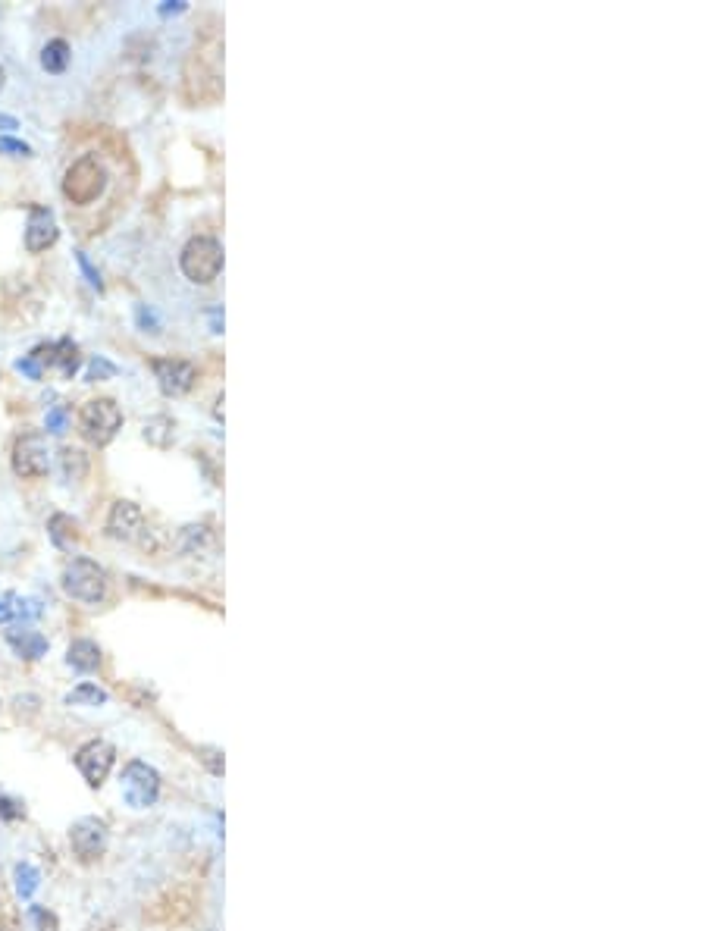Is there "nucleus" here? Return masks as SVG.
Returning <instances> with one entry per match:
<instances>
[{
  "label": "nucleus",
  "mask_w": 705,
  "mask_h": 931,
  "mask_svg": "<svg viewBox=\"0 0 705 931\" xmlns=\"http://www.w3.org/2000/svg\"><path fill=\"white\" fill-rule=\"evenodd\" d=\"M107 189V170L98 160V154H85L79 157L73 167L66 170L63 176V195L69 204H79V207H88L94 204Z\"/></svg>",
  "instance_id": "1"
},
{
  "label": "nucleus",
  "mask_w": 705,
  "mask_h": 931,
  "mask_svg": "<svg viewBox=\"0 0 705 931\" xmlns=\"http://www.w3.org/2000/svg\"><path fill=\"white\" fill-rule=\"evenodd\" d=\"M60 584H63V593L69 599L85 602V605H98V602L107 599L110 580H107V571L98 562H91V558H73V562L66 565Z\"/></svg>",
  "instance_id": "2"
},
{
  "label": "nucleus",
  "mask_w": 705,
  "mask_h": 931,
  "mask_svg": "<svg viewBox=\"0 0 705 931\" xmlns=\"http://www.w3.org/2000/svg\"><path fill=\"white\" fill-rule=\"evenodd\" d=\"M179 267H182L185 279H192L195 286H210L223 270V245L210 236L188 239V245L182 248Z\"/></svg>",
  "instance_id": "3"
},
{
  "label": "nucleus",
  "mask_w": 705,
  "mask_h": 931,
  "mask_svg": "<svg viewBox=\"0 0 705 931\" xmlns=\"http://www.w3.org/2000/svg\"><path fill=\"white\" fill-rule=\"evenodd\" d=\"M79 424L88 442H94V446H110L116 433L123 430V411L113 399H91L82 405Z\"/></svg>",
  "instance_id": "4"
},
{
  "label": "nucleus",
  "mask_w": 705,
  "mask_h": 931,
  "mask_svg": "<svg viewBox=\"0 0 705 931\" xmlns=\"http://www.w3.org/2000/svg\"><path fill=\"white\" fill-rule=\"evenodd\" d=\"M51 455H54L51 442H47L44 433H22L13 442V455H10L13 474L22 480H41L51 471Z\"/></svg>",
  "instance_id": "5"
},
{
  "label": "nucleus",
  "mask_w": 705,
  "mask_h": 931,
  "mask_svg": "<svg viewBox=\"0 0 705 931\" xmlns=\"http://www.w3.org/2000/svg\"><path fill=\"white\" fill-rule=\"evenodd\" d=\"M38 377L44 374H60L63 380H73L82 367V355H79V345L73 339H57V342H44V345H35L32 352L26 355Z\"/></svg>",
  "instance_id": "6"
},
{
  "label": "nucleus",
  "mask_w": 705,
  "mask_h": 931,
  "mask_svg": "<svg viewBox=\"0 0 705 931\" xmlns=\"http://www.w3.org/2000/svg\"><path fill=\"white\" fill-rule=\"evenodd\" d=\"M157 797H160V772L148 762L132 759L123 768V800L132 809H148L157 803Z\"/></svg>",
  "instance_id": "7"
},
{
  "label": "nucleus",
  "mask_w": 705,
  "mask_h": 931,
  "mask_svg": "<svg viewBox=\"0 0 705 931\" xmlns=\"http://www.w3.org/2000/svg\"><path fill=\"white\" fill-rule=\"evenodd\" d=\"M113 762H116V750L107 740H88L76 753V768L88 787H101L110 775Z\"/></svg>",
  "instance_id": "8"
},
{
  "label": "nucleus",
  "mask_w": 705,
  "mask_h": 931,
  "mask_svg": "<svg viewBox=\"0 0 705 931\" xmlns=\"http://www.w3.org/2000/svg\"><path fill=\"white\" fill-rule=\"evenodd\" d=\"M107 822L98 816H85L79 819L73 828H69V844H73V853L82 859V863H91L107 850Z\"/></svg>",
  "instance_id": "9"
},
{
  "label": "nucleus",
  "mask_w": 705,
  "mask_h": 931,
  "mask_svg": "<svg viewBox=\"0 0 705 931\" xmlns=\"http://www.w3.org/2000/svg\"><path fill=\"white\" fill-rule=\"evenodd\" d=\"M151 367H154V377H157L160 392L170 395V399H179V395H185L198 380L195 364L182 361V358H157Z\"/></svg>",
  "instance_id": "10"
},
{
  "label": "nucleus",
  "mask_w": 705,
  "mask_h": 931,
  "mask_svg": "<svg viewBox=\"0 0 705 931\" xmlns=\"http://www.w3.org/2000/svg\"><path fill=\"white\" fill-rule=\"evenodd\" d=\"M60 239V226L51 207H29V220H26V251L29 254H41L51 245H57Z\"/></svg>",
  "instance_id": "11"
},
{
  "label": "nucleus",
  "mask_w": 705,
  "mask_h": 931,
  "mask_svg": "<svg viewBox=\"0 0 705 931\" xmlns=\"http://www.w3.org/2000/svg\"><path fill=\"white\" fill-rule=\"evenodd\" d=\"M141 530H145V511L129 499L113 502L110 515H107V537L120 540V543H132Z\"/></svg>",
  "instance_id": "12"
},
{
  "label": "nucleus",
  "mask_w": 705,
  "mask_h": 931,
  "mask_svg": "<svg viewBox=\"0 0 705 931\" xmlns=\"http://www.w3.org/2000/svg\"><path fill=\"white\" fill-rule=\"evenodd\" d=\"M7 643L16 649V656L19 659H41V656H47V637H41L38 631H32V627H13V631L7 634Z\"/></svg>",
  "instance_id": "13"
},
{
  "label": "nucleus",
  "mask_w": 705,
  "mask_h": 931,
  "mask_svg": "<svg viewBox=\"0 0 705 931\" xmlns=\"http://www.w3.org/2000/svg\"><path fill=\"white\" fill-rule=\"evenodd\" d=\"M66 662L69 668H76L79 674H91L101 668V646L94 640H73L66 649Z\"/></svg>",
  "instance_id": "14"
},
{
  "label": "nucleus",
  "mask_w": 705,
  "mask_h": 931,
  "mask_svg": "<svg viewBox=\"0 0 705 931\" xmlns=\"http://www.w3.org/2000/svg\"><path fill=\"white\" fill-rule=\"evenodd\" d=\"M182 549L188 555H214L217 552V533L204 527V524H192L182 530Z\"/></svg>",
  "instance_id": "15"
},
{
  "label": "nucleus",
  "mask_w": 705,
  "mask_h": 931,
  "mask_svg": "<svg viewBox=\"0 0 705 931\" xmlns=\"http://www.w3.org/2000/svg\"><path fill=\"white\" fill-rule=\"evenodd\" d=\"M60 471H63V477H66L69 483L85 480V474H88V455H85L82 449H73V446L60 449Z\"/></svg>",
  "instance_id": "16"
},
{
  "label": "nucleus",
  "mask_w": 705,
  "mask_h": 931,
  "mask_svg": "<svg viewBox=\"0 0 705 931\" xmlns=\"http://www.w3.org/2000/svg\"><path fill=\"white\" fill-rule=\"evenodd\" d=\"M173 430H176V424L170 421L167 414H157V417H148V421H145V439L151 442V446H157V449L170 446Z\"/></svg>",
  "instance_id": "17"
},
{
  "label": "nucleus",
  "mask_w": 705,
  "mask_h": 931,
  "mask_svg": "<svg viewBox=\"0 0 705 931\" xmlns=\"http://www.w3.org/2000/svg\"><path fill=\"white\" fill-rule=\"evenodd\" d=\"M41 66L47 69V73H63V69L69 66V44L63 38L47 41L44 51H41Z\"/></svg>",
  "instance_id": "18"
},
{
  "label": "nucleus",
  "mask_w": 705,
  "mask_h": 931,
  "mask_svg": "<svg viewBox=\"0 0 705 931\" xmlns=\"http://www.w3.org/2000/svg\"><path fill=\"white\" fill-rule=\"evenodd\" d=\"M104 703H107V690H101L98 684H88V681L66 693V706H104Z\"/></svg>",
  "instance_id": "19"
},
{
  "label": "nucleus",
  "mask_w": 705,
  "mask_h": 931,
  "mask_svg": "<svg viewBox=\"0 0 705 931\" xmlns=\"http://www.w3.org/2000/svg\"><path fill=\"white\" fill-rule=\"evenodd\" d=\"M38 881H41V875H38V869L32 863H19L16 866V891H19L22 900H29L38 891Z\"/></svg>",
  "instance_id": "20"
},
{
  "label": "nucleus",
  "mask_w": 705,
  "mask_h": 931,
  "mask_svg": "<svg viewBox=\"0 0 705 931\" xmlns=\"http://www.w3.org/2000/svg\"><path fill=\"white\" fill-rule=\"evenodd\" d=\"M47 530H51V540L63 549L66 546V533H73V537H76V521L66 518V515H54L51 521H47Z\"/></svg>",
  "instance_id": "21"
},
{
  "label": "nucleus",
  "mask_w": 705,
  "mask_h": 931,
  "mask_svg": "<svg viewBox=\"0 0 705 931\" xmlns=\"http://www.w3.org/2000/svg\"><path fill=\"white\" fill-rule=\"evenodd\" d=\"M76 264H79V270L85 273V279H88V286L91 289H98V292H104V283H101V273L94 270V264L88 261V254L85 251H76Z\"/></svg>",
  "instance_id": "22"
},
{
  "label": "nucleus",
  "mask_w": 705,
  "mask_h": 931,
  "mask_svg": "<svg viewBox=\"0 0 705 931\" xmlns=\"http://www.w3.org/2000/svg\"><path fill=\"white\" fill-rule=\"evenodd\" d=\"M0 154H10V157H32V148H29L26 142H19V138L0 135Z\"/></svg>",
  "instance_id": "23"
},
{
  "label": "nucleus",
  "mask_w": 705,
  "mask_h": 931,
  "mask_svg": "<svg viewBox=\"0 0 705 931\" xmlns=\"http://www.w3.org/2000/svg\"><path fill=\"white\" fill-rule=\"evenodd\" d=\"M113 374H116V367H113L110 361H104V358H94V361L88 364V383L107 380V377H113Z\"/></svg>",
  "instance_id": "24"
},
{
  "label": "nucleus",
  "mask_w": 705,
  "mask_h": 931,
  "mask_svg": "<svg viewBox=\"0 0 705 931\" xmlns=\"http://www.w3.org/2000/svg\"><path fill=\"white\" fill-rule=\"evenodd\" d=\"M135 320H138V327L145 330V333H160V320H157V314H154L151 308L138 305V308H135Z\"/></svg>",
  "instance_id": "25"
},
{
  "label": "nucleus",
  "mask_w": 705,
  "mask_h": 931,
  "mask_svg": "<svg viewBox=\"0 0 705 931\" xmlns=\"http://www.w3.org/2000/svg\"><path fill=\"white\" fill-rule=\"evenodd\" d=\"M44 427H47V433H63L66 430V408H51V411H47Z\"/></svg>",
  "instance_id": "26"
},
{
  "label": "nucleus",
  "mask_w": 705,
  "mask_h": 931,
  "mask_svg": "<svg viewBox=\"0 0 705 931\" xmlns=\"http://www.w3.org/2000/svg\"><path fill=\"white\" fill-rule=\"evenodd\" d=\"M19 816H22V806H19L16 800H10V797L0 794V819L13 822V819H19Z\"/></svg>",
  "instance_id": "27"
},
{
  "label": "nucleus",
  "mask_w": 705,
  "mask_h": 931,
  "mask_svg": "<svg viewBox=\"0 0 705 931\" xmlns=\"http://www.w3.org/2000/svg\"><path fill=\"white\" fill-rule=\"evenodd\" d=\"M16 596H0V627L16 621Z\"/></svg>",
  "instance_id": "28"
},
{
  "label": "nucleus",
  "mask_w": 705,
  "mask_h": 931,
  "mask_svg": "<svg viewBox=\"0 0 705 931\" xmlns=\"http://www.w3.org/2000/svg\"><path fill=\"white\" fill-rule=\"evenodd\" d=\"M32 919H35L38 931H57V919L51 913H44L41 906H32Z\"/></svg>",
  "instance_id": "29"
},
{
  "label": "nucleus",
  "mask_w": 705,
  "mask_h": 931,
  "mask_svg": "<svg viewBox=\"0 0 705 931\" xmlns=\"http://www.w3.org/2000/svg\"><path fill=\"white\" fill-rule=\"evenodd\" d=\"M207 317H210V330H214V333H223V311H220V308H214V311H210Z\"/></svg>",
  "instance_id": "30"
},
{
  "label": "nucleus",
  "mask_w": 705,
  "mask_h": 931,
  "mask_svg": "<svg viewBox=\"0 0 705 931\" xmlns=\"http://www.w3.org/2000/svg\"><path fill=\"white\" fill-rule=\"evenodd\" d=\"M182 10H185L182 0H167V4H160V13H163V16H170V13H182Z\"/></svg>",
  "instance_id": "31"
},
{
  "label": "nucleus",
  "mask_w": 705,
  "mask_h": 931,
  "mask_svg": "<svg viewBox=\"0 0 705 931\" xmlns=\"http://www.w3.org/2000/svg\"><path fill=\"white\" fill-rule=\"evenodd\" d=\"M0 129H7V132H13V129H19V123H16V116H7V113H0Z\"/></svg>",
  "instance_id": "32"
},
{
  "label": "nucleus",
  "mask_w": 705,
  "mask_h": 931,
  "mask_svg": "<svg viewBox=\"0 0 705 931\" xmlns=\"http://www.w3.org/2000/svg\"><path fill=\"white\" fill-rule=\"evenodd\" d=\"M4 82H7V73H4V66H0V88H4Z\"/></svg>",
  "instance_id": "33"
}]
</instances>
